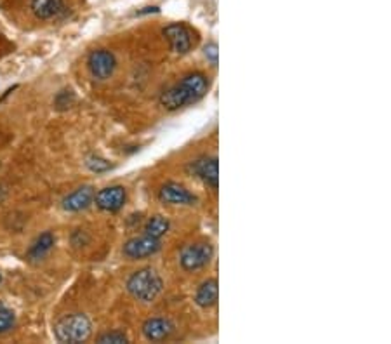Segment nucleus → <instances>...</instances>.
Segmentation results:
<instances>
[{
    "label": "nucleus",
    "mask_w": 391,
    "mask_h": 344,
    "mask_svg": "<svg viewBox=\"0 0 391 344\" xmlns=\"http://www.w3.org/2000/svg\"><path fill=\"white\" fill-rule=\"evenodd\" d=\"M209 87H211L209 77L200 73V71H193V73H188V75L182 77L181 82L162 93L161 105L169 112H176L182 106L200 101L202 97L207 94Z\"/></svg>",
    "instance_id": "1"
},
{
    "label": "nucleus",
    "mask_w": 391,
    "mask_h": 344,
    "mask_svg": "<svg viewBox=\"0 0 391 344\" xmlns=\"http://www.w3.org/2000/svg\"><path fill=\"white\" fill-rule=\"evenodd\" d=\"M126 287L134 299L141 301V303H152L164 288V282L153 268H143L127 278Z\"/></svg>",
    "instance_id": "2"
},
{
    "label": "nucleus",
    "mask_w": 391,
    "mask_h": 344,
    "mask_svg": "<svg viewBox=\"0 0 391 344\" xmlns=\"http://www.w3.org/2000/svg\"><path fill=\"white\" fill-rule=\"evenodd\" d=\"M91 334H93V323L84 313L67 315L54 323V336L60 343H84L89 339Z\"/></svg>",
    "instance_id": "3"
},
{
    "label": "nucleus",
    "mask_w": 391,
    "mask_h": 344,
    "mask_svg": "<svg viewBox=\"0 0 391 344\" xmlns=\"http://www.w3.org/2000/svg\"><path fill=\"white\" fill-rule=\"evenodd\" d=\"M214 258V247L209 242H195L187 245L179 254V265L185 271H198Z\"/></svg>",
    "instance_id": "4"
},
{
    "label": "nucleus",
    "mask_w": 391,
    "mask_h": 344,
    "mask_svg": "<svg viewBox=\"0 0 391 344\" xmlns=\"http://www.w3.org/2000/svg\"><path fill=\"white\" fill-rule=\"evenodd\" d=\"M87 66H89L91 77L94 80L103 82V80H108L115 73L117 58L108 49H96V51H93L89 54Z\"/></svg>",
    "instance_id": "5"
},
{
    "label": "nucleus",
    "mask_w": 391,
    "mask_h": 344,
    "mask_svg": "<svg viewBox=\"0 0 391 344\" xmlns=\"http://www.w3.org/2000/svg\"><path fill=\"white\" fill-rule=\"evenodd\" d=\"M162 249V243L158 238H153L150 235H141L134 236V238L127 240L123 243V256L127 259H132V261H138V259L152 258L156 252Z\"/></svg>",
    "instance_id": "6"
},
{
    "label": "nucleus",
    "mask_w": 391,
    "mask_h": 344,
    "mask_svg": "<svg viewBox=\"0 0 391 344\" xmlns=\"http://www.w3.org/2000/svg\"><path fill=\"white\" fill-rule=\"evenodd\" d=\"M164 35L176 54H187L193 47V35H191L190 28L185 27L182 23H171V25H167L164 28Z\"/></svg>",
    "instance_id": "7"
},
{
    "label": "nucleus",
    "mask_w": 391,
    "mask_h": 344,
    "mask_svg": "<svg viewBox=\"0 0 391 344\" xmlns=\"http://www.w3.org/2000/svg\"><path fill=\"white\" fill-rule=\"evenodd\" d=\"M127 193L123 186H108L94 195V204L104 212H119L126 206Z\"/></svg>",
    "instance_id": "8"
},
{
    "label": "nucleus",
    "mask_w": 391,
    "mask_h": 344,
    "mask_svg": "<svg viewBox=\"0 0 391 344\" xmlns=\"http://www.w3.org/2000/svg\"><path fill=\"white\" fill-rule=\"evenodd\" d=\"M158 199L167 206H193L197 202L191 191H188L182 184L174 183V181L162 184V188L158 190Z\"/></svg>",
    "instance_id": "9"
},
{
    "label": "nucleus",
    "mask_w": 391,
    "mask_h": 344,
    "mask_svg": "<svg viewBox=\"0 0 391 344\" xmlns=\"http://www.w3.org/2000/svg\"><path fill=\"white\" fill-rule=\"evenodd\" d=\"M191 171L198 180L204 181L207 186L217 190L220 183V162L216 157H200L191 164Z\"/></svg>",
    "instance_id": "10"
},
{
    "label": "nucleus",
    "mask_w": 391,
    "mask_h": 344,
    "mask_svg": "<svg viewBox=\"0 0 391 344\" xmlns=\"http://www.w3.org/2000/svg\"><path fill=\"white\" fill-rule=\"evenodd\" d=\"M94 191L93 186H80L75 191H71L70 195H67L63 199V209L67 212H80V210H86L87 207H91V204L94 202Z\"/></svg>",
    "instance_id": "11"
},
{
    "label": "nucleus",
    "mask_w": 391,
    "mask_h": 344,
    "mask_svg": "<svg viewBox=\"0 0 391 344\" xmlns=\"http://www.w3.org/2000/svg\"><path fill=\"white\" fill-rule=\"evenodd\" d=\"M172 332H174V323L169 318H150L143 323V336L152 343L167 339Z\"/></svg>",
    "instance_id": "12"
},
{
    "label": "nucleus",
    "mask_w": 391,
    "mask_h": 344,
    "mask_svg": "<svg viewBox=\"0 0 391 344\" xmlns=\"http://www.w3.org/2000/svg\"><path fill=\"white\" fill-rule=\"evenodd\" d=\"M217 297H220V285H217V280L216 278H209V280H205L204 284L197 288L195 303H197V306L207 310V308L216 306Z\"/></svg>",
    "instance_id": "13"
},
{
    "label": "nucleus",
    "mask_w": 391,
    "mask_h": 344,
    "mask_svg": "<svg viewBox=\"0 0 391 344\" xmlns=\"http://www.w3.org/2000/svg\"><path fill=\"white\" fill-rule=\"evenodd\" d=\"M30 9L38 19H52L64 9L63 0H32Z\"/></svg>",
    "instance_id": "14"
},
{
    "label": "nucleus",
    "mask_w": 391,
    "mask_h": 344,
    "mask_svg": "<svg viewBox=\"0 0 391 344\" xmlns=\"http://www.w3.org/2000/svg\"><path fill=\"white\" fill-rule=\"evenodd\" d=\"M54 243H56V238H54V235H52L51 232L42 233V235H38L37 238H35V242L32 243V247L28 249L26 256H28L30 261H42V259L52 251Z\"/></svg>",
    "instance_id": "15"
},
{
    "label": "nucleus",
    "mask_w": 391,
    "mask_h": 344,
    "mask_svg": "<svg viewBox=\"0 0 391 344\" xmlns=\"http://www.w3.org/2000/svg\"><path fill=\"white\" fill-rule=\"evenodd\" d=\"M169 228H171V223H169L167 217L156 214V216H152L145 225V233L146 235L153 236V238L161 240L162 236L167 235Z\"/></svg>",
    "instance_id": "16"
},
{
    "label": "nucleus",
    "mask_w": 391,
    "mask_h": 344,
    "mask_svg": "<svg viewBox=\"0 0 391 344\" xmlns=\"http://www.w3.org/2000/svg\"><path fill=\"white\" fill-rule=\"evenodd\" d=\"M16 325V315L11 308L0 303V334H5Z\"/></svg>",
    "instance_id": "17"
},
{
    "label": "nucleus",
    "mask_w": 391,
    "mask_h": 344,
    "mask_svg": "<svg viewBox=\"0 0 391 344\" xmlns=\"http://www.w3.org/2000/svg\"><path fill=\"white\" fill-rule=\"evenodd\" d=\"M86 165L89 171L96 172V174H101V172H106L112 169V164L108 160H104V158L97 157V155H91L86 160Z\"/></svg>",
    "instance_id": "18"
},
{
    "label": "nucleus",
    "mask_w": 391,
    "mask_h": 344,
    "mask_svg": "<svg viewBox=\"0 0 391 344\" xmlns=\"http://www.w3.org/2000/svg\"><path fill=\"white\" fill-rule=\"evenodd\" d=\"M97 343L101 344H127L129 339H127L126 334L119 332V330H113V332H106L97 339Z\"/></svg>",
    "instance_id": "19"
},
{
    "label": "nucleus",
    "mask_w": 391,
    "mask_h": 344,
    "mask_svg": "<svg viewBox=\"0 0 391 344\" xmlns=\"http://www.w3.org/2000/svg\"><path fill=\"white\" fill-rule=\"evenodd\" d=\"M73 101H75V97H73V94H71V90H61L56 97V106L60 110L70 108Z\"/></svg>",
    "instance_id": "20"
},
{
    "label": "nucleus",
    "mask_w": 391,
    "mask_h": 344,
    "mask_svg": "<svg viewBox=\"0 0 391 344\" xmlns=\"http://www.w3.org/2000/svg\"><path fill=\"white\" fill-rule=\"evenodd\" d=\"M204 54H205V58H207V61H211V63L216 66L217 61H220V51H217V45L216 44H207L204 47Z\"/></svg>",
    "instance_id": "21"
},
{
    "label": "nucleus",
    "mask_w": 391,
    "mask_h": 344,
    "mask_svg": "<svg viewBox=\"0 0 391 344\" xmlns=\"http://www.w3.org/2000/svg\"><path fill=\"white\" fill-rule=\"evenodd\" d=\"M4 200H5V190L2 186H0V204L4 202Z\"/></svg>",
    "instance_id": "22"
},
{
    "label": "nucleus",
    "mask_w": 391,
    "mask_h": 344,
    "mask_svg": "<svg viewBox=\"0 0 391 344\" xmlns=\"http://www.w3.org/2000/svg\"><path fill=\"white\" fill-rule=\"evenodd\" d=\"M0 282H2V275H0Z\"/></svg>",
    "instance_id": "23"
}]
</instances>
